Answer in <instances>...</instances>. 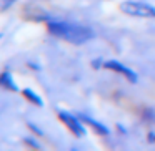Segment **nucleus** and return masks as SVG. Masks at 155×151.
Instances as JSON below:
<instances>
[{"label": "nucleus", "instance_id": "f257e3e1", "mask_svg": "<svg viewBox=\"0 0 155 151\" xmlns=\"http://www.w3.org/2000/svg\"><path fill=\"white\" fill-rule=\"evenodd\" d=\"M120 10L130 17H142V18H155V7L147 2L138 0H125L120 4Z\"/></svg>", "mask_w": 155, "mask_h": 151}, {"label": "nucleus", "instance_id": "f03ea898", "mask_svg": "<svg viewBox=\"0 0 155 151\" xmlns=\"http://www.w3.org/2000/svg\"><path fill=\"white\" fill-rule=\"evenodd\" d=\"M58 120L65 124V126L70 130V133L77 138H84L87 134V130H85V123L80 120L78 116H74L68 111H58Z\"/></svg>", "mask_w": 155, "mask_h": 151}, {"label": "nucleus", "instance_id": "7ed1b4c3", "mask_svg": "<svg viewBox=\"0 0 155 151\" xmlns=\"http://www.w3.org/2000/svg\"><path fill=\"white\" fill-rule=\"evenodd\" d=\"M94 38V30L85 25H78V24H72L70 27V32H68L67 38L65 40L70 42V43H75V45H82L85 42L92 40Z\"/></svg>", "mask_w": 155, "mask_h": 151}, {"label": "nucleus", "instance_id": "20e7f679", "mask_svg": "<svg viewBox=\"0 0 155 151\" xmlns=\"http://www.w3.org/2000/svg\"><path fill=\"white\" fill-rule=\"evenodd\" d=\"M104 68H107V70H110V71H115V73L122 75V77H125L130 83H134V85L138 81V75L135 73L132 68H128L127 65L120 63V61H117V60H107L104 63Z\"/></svg>", "mask_w": 155, "mask_h": 151}, {"label": "nucleus", "instance_id": "39448f33", "mask_svg": "<svg viewBox=\"0 0 155 151\" xmlns=\"http://www.w3.org/2000/svg\"><path fill=\"white\" fill-rule=\"evenodd\" d=\"M70 27H72V24L70 22H65V20H48V24H47L48 32L58 38H64V40L67 38L68 32H70Z\"/></svg>", "mask_w": 155, "mask_h": 151}, {"label": "nucleus", "instance_id": "423d86ee", "mask_svg": "<svg viewBox=\"0 0 155 151\" xmlns=\"http://www.w3.org/2000/svg\"><path fill=\"white\" fill-rule=\"evenodd\" d=\"M77 116L80 118V120L84 121V123L87 124V126H90V128H92V130H94L97 134H100V136H108V134H110V130L107 128V124L100 123L98 120H95V118L88 116V115H84V113L77 115Z\"/></svg>", "mask_w": 155, "mask_h": 151}, {"label": "nucleus", "instance_id": "0eeeda50", "mask_svg": "<svg viewBox=\"0 0 155 151\" xmlns=\"http://www.w3.org/2000/svg\"><path fill=\"white\" fill-rule=\"evenodd\" d=\"M0 85L5 88V90H10V91H18V87L17 83H15L14 77L10 75V71L5 70L4 73L0 75Z\"/></svg>", "mask_w": 155, "mask_h": 151}, {"label": "nucleus", "instance_id": "6e6552de", "mask_svg": "<svg viewBox=\"0 0 155 151\" xmlns=\"http://www.w3.org/2000/svg\"><path fill=\"white\" fill-rule=\"evenodd\" d=\"M22 95H24L25 100L30 101L32 105H35V106H44V100H42L34 90H30V88H24V90H22Z\"/></svg>", "mask_w": 155, "mask_h": 151}, {"label": "nucleus", "instance_id": "1a4fd4ad", "mask_svg": "<svg viewBox=\"0 0 155 151\" xmlns=\"http://www.w3.org/2000/svg\"><path fill=\"white\" fill-rule=\"evenodd\" d=\"M24 143L27 144V146L34 148V149H42V144L38 143V141H35V140H34V136H27V138H24Z\"/></svg>", "mask_w": 155, "mask_h": 151}, {"label": "nucleus", "instance_id": "9d476101", "mask_svg": "<svg viewBox=\"0 0 155 151\" xmlns=\"http://www.w3.org/2000/svg\"><path fill=\"white\" fill-rule=\"evenodd\" d=\"M27 126H28V130H30L32 133L35 134V136H44V131H42L40 128H38L37 124H35V123H32V121H28V123H27Z\"/></svg>", "mask_w": 155, "mask_h": 151}, {"label": "nucleus", "instance_id": "9b49d317", "mask_svg": "<svg viewBox=\"0 0 155 151\" xmlns=\"http://www.w3.org/2000/svg\"><path fill=\"white\" fill-rule=\"evenodd\" d=\"M104 58H95L94 61H92V67H94V70H100V68H104Z\"/></svg>", "mask_w": 155, "mask_h": 151}, {"label": "nucleus", "instance_id": "f8f14e48", "mask_svg": "<svg viewBox=\"0 0 155 151\" xmlns=\"http://www.w3.org/2000/svg\"><path fill=\"white\" fill-rule=\"evenodd\" d=\"M143 116L147 118V120H152V121H155V113L152 110H143Z\"/></svg>", "mask_w": 155, "mask_h": 151}, {"label": "nucleus", "instance_id": "ddd939ff", "mask_svg": "<svg viewBox=\"0 0 155 151\" xmlns=\"http://www.w3.org/2000/svg\"><path fill=\"white\" fill-rule=\"evenodd\" d=\"M14 2H17V0H2V10H7Z\"/></svg>", "mask_w": 155, "mask_h": 151}, {"label": "nucleus", "instance_id": "4468645a", "mask_svg": "<svg viewBox=\"0 0 155 151\" xmlns=\"http://www.w3.org/2000/svg\"><path fill=\"white\" fill-rule=\"evenodd\" d=\"M27 67H28V68H32V70H35V71H40V68H42L38 63H34V61H28Z\"/></svg>", "mask_w": 155, "mask_h": 151}, {"label": "nucleus", "instance_id": "2eb2a0df", "mask_svg": "<svg viewBox=\"0 0 155 151\" xmlns=\"http://www.w3.org/2000/svg\"><path fill=\"white\" fill-rule=\"evenodd\" d=\"M115 128H117V131H120V133H124V134L127 133V128H125L122 123H117V124H115Z\"/></svg>", "mask_w": 155, "mask_h": 151}, {"label": "nucleus", "instance_id": "dca6fc26", "mask_svg": "<svg viewBox=\"0 0 155 151\" xmlns=\"http://www.w3.org/2000/svg\"><path fill=\"white\" fill-rule=\"evenodd\" d=\"M148 141H152V143H155V131H148Z\"/></svg>", "mask_w": 155, "mask_h": 151}]
</instances>
